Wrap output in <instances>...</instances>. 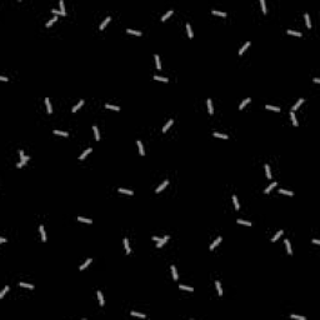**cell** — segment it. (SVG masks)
<instances>
[{
	"label": "cell",
	"mask_w": 320,
	"mask_h": 320,
	"mask_svg": "<svg viewBox=\"0 0 320 320\" xmlns=\"http://www.w3.org/2000/svg\"><path fill=\"white\" fill-rule=\"evenodd\" d=\"M214 136H215V138H221V139H228V135H226V134H220V133H214Z\"/></svg>",
	"instance_id": "obj_48"
},
{
	"label": "cell",
	"mask_w": 320,
	"mask_h": 320,
	"mask_svg": "<svg viewBox=\"0 0 320 320\" xmlns=\"http://www.w3.org/2000/svg\"><path fill=\"white\" fill-rule=\"evenodd\" d=\"M84 103H85L84 100H80V101H79V104H76L75 106H73V109H71V111H73V113H76V111H78V110H79V109H80L83 105H84Z\"/></svg>",
	"instance_id": "obj_13"
},
{
	"label": "cell",
	"mask_w": 320,
	"mask_h": 320,
	"mask_svg": "<svg viewBox=\"0 0 320 320\" xmlns=\"http://www.w3.org/2000/svg\"><path fill=\"white\" fill-rule=\"evenodd\" d=\"M313 243H314V244H320V240H318V239H313Z\"/></svg>",
	"instance_id": "obj_57"
},
{
	"label": "cell",
	"mask_w": 320,
	"mask_h": 320,
	"mask_svg": "<svg viewBox=\"0 0 320 320\" xmlns=\"http://www.w3.org/2000/svg\"><path fill=\"white\" fill-rule=\"evenodd\" d=\"M249 46H250V41H248V43H245V44H244V45H243V46H241V49H240V50H239V55H241L243 53H244V51L246 50V49H248V48H249Z\"/></svg>",
	"instance_id": "obj_25"
},
{
	"label": "cell",
	"mask_w": 320,
	"mask_h": 320,
	"mask_svg": "<svg viewBox=\"0 0 320 320\" xmlns=\"http://www.w3.org/2000/svg\"><path fill=\"white\" fill-rule=\"evenodd\" d=\"M23 166H24V164H23V163H19V164H16V168H19V169H20V168H23Z\"/></svg>",
	"instance_id": "obj_54"
},
{
	"label": "cell",
	"mask_w": 320,
	"mask_h": 320,
	"mask_svg": "<svg viewBox=\"0 0 320 320\" xmlns=\"http://www.w3.org/2000/svg\"><path fill=\"white\" fill-rule=\"evenodd\" d=\"M131 315L133 316H138V318H141V319H145L146 315L145 314H141V313H136V311H131Z\"/></svg>",
	"instance_id": "obj_37"
},
{
	"label": "cell",
	"mask_w": 320,
	"mask_h": 320,
	"mask_svg": "<svg viewBox=\"0 0 320 320\" xmlns=\"http://www.w3.org/2000/svg\"><path fill=\"white\" fill-rule=\"evenodd\" d=\"M59 5H60V11H61V15L65 16V15H66V11H65V5H64V1H63V0H60Z\"/></svg>",
	"instance_id": "obj_23"
},
{
	"label": "cell",
	"mask_w": 320,
	"mask_h": 320,
	"mask_svg": "<svg viewBox=\"0 0 320 320\" xmlns=\"http://www.w3.org/2000/svg\"><path fill=\"white\" fill-rule=\"evenodd\" d=\"M285 246H286V251H288L289 255H293V250H291V245H290V241L288 239H285Z\"/></svg>",
	"instance_id": "obj_11"
},
{
	"label": "cell",
	"mask_w": 320,
	"mask_h": 320,
	"mask_svg": "<svg viewBox=\"0 0 320 320\" xmlns=\"http://www.w3.org/2000/svg\"><path fill=\"white\" fill-rule=\"evenodd\" d=\"M91 151H93V149H91V148H88L86 150H85V151H84V153H83L81 155L79 156V160H84V159L88 156V154H90Z\"/></svg>",
	"instance_id": "obj_10"
},
{
	"label": "cell",
	"mask_w": 320,
	"mask_h": 320,
	"mask_svg": "<svg viewBox=\"0 0 320 320\" xmlns=\"http://www.w3.org/2000/svg\"><path fill=\"white\" fill-rule=\"evenodd\" d=\"M0 80H1V81H8V78H5V76H0Z\"/></svg>",
	"instance_id": "obj_56"
},
{
	"label": "cell",
	"mask_w": 320,
	"mask_h": 320,
	"mask_svg": "<svg viewBox=\"0 0 320 320\" xmlns=\"http://www.w3.org/2000/svg\"><path fill=\"white\" fill-rule=\"evenodd\" d=\"M233 201H234V206L236 210H239L240 209V205H239V201H238V198H236L235 195H233Z\"/></svg>",
	"instance_id": "obj_41"
},
{
	"label": "cell",
	"mask_w": 320,
	"mask_h": 320,
	"mask_svg": "<svg viewBox=\"0 0 320 320\" xmlns=\"http://www.w3.org/2000/svg\"><path fill=\"white\" fill-rule=\"evenodd\" d=\"M45 105H46V109H48V113H49V114H51V113H53V108H51V104H50V100H49V98L45 99Z\"/></svg>",
	"instance_id": "obj_19"
},
{
	"label": "cell",
	"mask_w": 320,
	"mask_h": 320,
	"mask_svg": "<svg viewBox=\"0 0 320 320\" xmlns=\"http://www.w3.org/2000/svg\"><path fill=\"white\" fill-rule=\"evenodd\" d=\"M154 79L158 80V81H163V83H168L169 81L168 78H163V76H158V75H154Z\"/></svg>",
	"instance_id": "obj_36"
},
{
	"label": "cell",
	"mask_w": 320,
	"mask_h": 320,
	"mask_svg": "<svg viewBox=\"0 0 320 320\" xmlns=\"http://www.w3.org/2000/svg\"><path fill=\"white\" fill-rule=\"evenodd\" d=\"M168 184H169V181H168V180H164V183H163V184H160V185L156 188V190H155V191H156V193L163 191V189H164V188H166V186H168Z\"/></svg>",
	"instance_id": "obj_9"
},
{
	"label": "cell",
	"mask_w": 320,
	"mask_h": 320,
	"mask_svg": "<svg viewBox=\"0 0 320 320\" xmlns=\"http://www.w3.org/2000/svg\"><path fill=\"white\" fill-rule=\"evenodd\" d=\"M221 240H223V238L221 236H219V238H216L215 239L211 244H210V246H209V250H214L215 249V246H216L218 244H220V243H221Z\"/></svg>",
	"instance_id": "obj_1"
},
{
	"label": "cell",
	"mask_w": 320,
	"mask_h": 320,
	"mask_svg": "<svg viewBox=\"0 0 320 320\" xmlns=\"http://www.w3.org/2000/svg\"><path fill=\"white\" fill-rule=\"evenodd\" d=\"M154 59H155L156 69H158V70H161V64H160V58H159V55H158V54H155V55H154Z\"/></svg>",
	"instance_id": "obj_17"
},
{
	"label": "cell",
	"mask_w": 320,
	"mask_h": 320,
	"mask_svg": "<svg viewBox=\"0 0 320 320\" xmlns=\"http://www.w3.org/2000/svg\"><path fill=\"white\" fill-rule=\"evenodd\" d=\"M214 15H219V16H223V18H225L226 16V13H224V11H218V10H213L211 11Z\"/></svg>",
	"instance_id": "obj_44"
},
{
	"label": "cell",
	"mask_w": 320,
	"mask_h": 320,
	"mask_svg": "<svg viewBox=\"0 0 320 320\" xmlns=\"http://www.w3.org/2000/svg\"><path fill=\"white\" fill-rule=\"evenodd\" d=\"M275 186H276V183H271V184H270V185L266 188L265 190H264V193H265V194H269V193L271 191V189H274Z\"/></svg>",
	"instance_id": "obj_28"
},
{
	"label": "cell",
	"mask_w": 320,
	"mask_h": 320,
	"mask_svg": "<svg viewBox=\"0 0 320 320\" xmlns=\"http://www.w3.org/2000/svg\"><path fill=\"white\" fill-rule=\"evenodd\" d=\"M173 13H174V10H169V11H168L166 14H164V15L161 16V21H165V20H166L168 18H170V16L173 15Z\"/></svg>",
	"instance_id": "obj_24"
},
{
	"label": "cell",
	"mask_w": 320,
	"mask_h": 320,
	"mask_svg": "<svg viewBox=\"0 0 320 320\" xmlns=\"http://www.w3.org/2000/svg\"><path fill=\"white\" fill-rule=\"evenodd\" d=\"M98 299H99V303H100V306H104L105 301H104V296H103V294H101V291H100V290H98Z\"/></svg>",
	"instance_id": "obj_18"
},
{
	"label": "cell",
	"mask_w": 320,
	"mask_h": 320,
	"mask_svg": "<svg viewBox=\"0 0 320 320\" xmlns=\"http://www.w3.org/2000/svg\"><path fill=\"white\" fill-rule=\"evenodd\" d=\"M173 124H174V120H173V119H170V120L168 121V123L163 126V130H161V131H163V133H166V131H168V129H169V128H170V126H171Z\"/></svg>",
	"instance_id": "obj_6"
},
{
	"label": "cell",
	"mask_w": 320,
	"mask_h": 320,
	"mask_svg": "<svg viewBox=\"0 0 320 320\" xmlns=\"http://www.w3.org/2000/svg\"><path fill=\"white\" fill-rule=\"evenodd\" d=\"M186 30H188V36H189V38H190V39H191V38H193V36H194V34H193V30H191V26H190V24H189V23H188V24H186Z\"/></svg>",
	"instance_id": "obj_30"
},
{
	"label": "cell",
	"mask_w": 320,
	"mask_h": 320,
	"mask_svg": "<svg viewBox=\"0 0 320 320\" xmlns=\"http://www.w3.org/2000/svg\"><path fill=\"white\" fill-rule=\"evenodd\" d=\"M168 240H169V236H164V238H163V239H161V240H160V241L158 243V244H156V248H161V246H163V245H164V244H165V243H166Z\"/></svg>",
	"instance_id": "obj_21"
},
{
	"label": "cell",
	"mask_w": 320,
	"mask_h": 320,
	"mask_svg": "<svg viewBox=\"0 0 320 320\" xmlns=\"http://www.w3.org/2000/svg\"><path fill=\"white\" fill-rule=\"evenodd\" d=\"M151 239H153L154 241H156V243H159L160 240H161V239H160V238H158V236H153V238H151Z\"/></svg>",
	"instance_id": "obj_53"
},
{
	"label": "cell",
	"mask_w": 320,
	"mask_h": 320,
	"mask_svg": "<svg viewBox=\"0 0 320 320\" xmlns=\"http://www.w3.org/2000/svg\"><path fill=\"white\" fill-rule=\"evenodd\" d=\"M51 11H53V14H55V15H56V16H58V15H61V11H60V10H56V9H53V10H51Z\"/></svg>",
	"instance_id": "obj_52"
},
{
	"label": "cell",
	"mask_w": 320,
	"mask_h": 320,
	"mask_svg": "<svg viewBox=\"0 0 320 320\" xmlns=\"http://www.w3.org/2000/svg\"><path fill=\"white\" fill-rule=\"evenodd\" d=\"M56 20H58V16H56V15H55V16H54V18H51L50 20H49V21H48V23H46V25H45V26H46V28H50V26H51V25H53V24L55 23V21H56Z\"/></svg>",
	"instance_id": "obj_27"
},
{
	"label": "cell",
	"mask_w": 320,
	"mask_h": 320,
	"mask_svg": "<svg viewBox=\"0 0 320 320\" xmlns=\"http://www.w3.org/2000/svg\"><path fill=\"white\" fill-rule=\"evenodd\" d=\"M19 154H20V159H21V163H23V164L25 165L28 160H30V156H26V155H24V151H23V150H20V151H19Z\"/></svg>",
	"instance_id": "obj_2"
},
{
	"label": "cell",
	"mask_w": 320,
	"mask_h": 320,
	"mask_svg": "<svg viewBox=\"0 0 320 320\" xmlns=\"http://www.w3.org/2000/svg\"><path fill=\"white\" fill-rule=\"evenodd\" d=\"M9 289H10L9 286H5V288L3 289V291H1V293H0V299H3V298H4V295L6 294V291H8Z\"/></svg>",
	"instance_id": "obj_50"
},
{
	"label": "cell",
	"mask_w": 320,
	"mask_h": 320,
	"mask_svg": "<svg viewBox=\"0 0 320 320\" xmlns=\"http://www.w3.org/2000/svg\"><path fill=\"white\" fill-rule=\"evenodd\" d=\"M179 289H181V290H185V291H194V289L191 288V286H186V285H179Z\"/></svg>",
	"instance_id": "obj_33"
},
{
	"label": "cell",
	"mask_w": 320,
	"mask_h": 320,
	"mask_svg": "<svg viewBox=\"0 0 320 320\" xmlns=\"http://www.w3.org/2000/svg\"><path fill=\"white\" fill-rule=\"evenodd\" d=\"M124 246H125V250H126V254H128V255H129V254L131 253V250H130V246H129V240H128V239H126V238L124 239Z\"/></svg>",
	"instance_id": "obj_22"
},
{
	"label": "cell",
	"mask_w": 320,
	"mask_h": 320,
	"mask_svg": "<svg viewBox=\"0 0 320 320\" xmlns=\"http://www.w3.org/2000/svg\"><path fill=\"white\" fill-rule=\"evenodd\" d=\"M215 286H216V290H218V294L221 296L223 295V289H221V285H220V283L219 281H216V283H215Z\"/></svg>",
	"instance_id": "obj_38"
},
{
	"label": "cell",
	"mask_w": 320,
	"mask_h": 320,
	"mask_svg": "<svg viewBox=\"0 0 320 320\" xmlns=\"http://www.w3.org/2000/svg\"><path fill=\"white\" fill-rule=\"evenodd\" d=\"M290 318L291 319H298V320H305L306 319L305 316H299V315H294V314H293V315H290Z\"/></svg>",
	"instance_id": "obj_51"
},
{
	"label": "cell",
	"mask_w": 320,
	"mask_h": 320,
	"mask_svg": "<svg viewBox=\"0 0 320 320\" xmlns=\"http://www.w3.org/2000/svg\"><path fill=\"white\" fill-rule=\"evenodd\" d=\"M238 224H241V225H246V226H251V223L250 221H245V220H241V219H238L236 220Z\"/></svg>",
	"instance_id": "obj_39"
},
{
	"label": "cell",
	"mask_w": 320,
	"mask_h": 320,
	"mask_svg": "<svg viewBox=\"0 0 320 320\" xmlns=\"http://www.w3.org/2000/svg\"><path fill=\"white\" fill-rule=\"evenodd\" d=\"M170 269H171V273H173V278H174V280H178V271H176V268H175L174 265H171V266H170Z\"/></svg>",
	"instance_id": "obj_32"
},
{
	"label": "cell",
	"mask_w": 320,
	"mask_h": 320,
	"mask_svg": "<svg viewBox=\"0 0 320 320\" xmlns=\"http://www.w3.org/2000/svg\"><path fill=\"white\" fill-rule=\"evenodd\" d=\"M5 241H6V239H5V238H0V243H5Z\"/></svg>",
	"instance_id": "obj_58"
},
{
	"label": "cell",
	"mask_w": 320,
	"mask_h": 320,
	"mask_svg": "<svg viewBox=\"0 0 320 320\" xmlns=\"http://www.w3.org/2000/svg\"><path fill=\"white\" fill-rule=\"evenodd\" d=\"M136 144H138V146H139V153H140V155H141V156H144V155H145V151H144V146H143L141 141H140V140H136Z\"/></svg>",
	"instance_id": "obj_14"
},
{
	"label": "cell",
	"mask_w": 320,
	"mask_h": 320,
	"mask_svg": "<svg viewBox=\"0 0 320 320\" xmlns=\"http://www.w3.org/2000/svg\"><path fill=\"white\" fill-rule=\"evenodd\" d=\"M119 193H121V194H128V195H134V191L133 190H128V189H124V188H119L118 189Z\"/></svg>",
	"instance_id": "obj_8"
},
{
	"label": "cell",
	"mask_w": 320,
	"mask_h": 320,
	"mask_svg": "<svg viewBox=\"0 0 320 320\" xmlns=\"http://www.w3.org/2000/svg\"><path fill=\"white\" fill-rule=\"evenodd\" d=\"M250 101H251V99H250V98H246V99H244V100L241 101V104L239 105V110H243V109H244V108L248 105V104L250 103Z\"/></svg>",
	"instance_id": "obj_4"
},
{
	"label": "cell",
	"mask_w": 320,
	"mask_h": 320,
	"mask_svg": "<svg viewBox=\"0 0 320 320\" xmlns=\"http://www.w3.org/2000/svg\"><path fill=\"white\" fill-rule=\"evenodd\" d=\"M19 286H21V288H29V289H34V285H33V284H26V283H19Z\"/></svg>",
	"instance_id": "obj_43"
},
{
	"label": "cell",
	"mask_w": 320,
	"mask_h": 320,
	"mask_svg": "<svg viewBox=\"0 0 320 320\" xmlns=\"http://www.w3.org/2000/svg\"><path fill=\"white\" fill-rule=\"evenodd\" d=\"M54 134L55 135H61V136H68L69 135L66 131H60V130H54Z\"/></svg>",
	"instance_id": "obj_45"
},
{
	"label": "cell",
	"mask_w": 320,
	"mask_h": 320,
	"mask_svg": "<svg viewBox=\"0 0 320 320\" xmlns=\"http://www.w3.org/2000/svg\"><path fill=\"white\" fill-rule=\"evenodd\" d=\"M78 220L81 223H88V224H91L93 220L91 219H86V218H83V216H78Z\"/></svg>",
	"instance_id": "obj_34"
},
{
	"label": "cell",
	"mask_w": 320,
	"mask_h": 320,
	"mask_svg": "<svg viewBox=\"0 0 320 320\" xmlns=\"http://www.w3.org/2000/svg\"><path fill=\"white\" fill-rule=\"evenodd\" d=\"M128 34H133V35H136V36H141V31H136V30H133V29H128L126 30Z\"/></svg>",
	"instance_id": "obj_26"
},
{
	"label": "cell",
	"mask_w": 320,
	"mask_h": 320,
	"mask_svg": "<svg viewBox=\"0 0 320 320\" xmlns=\"http://www.w3.org/2000/svg\"><path fill=\"white\" fill-rule=\"evenodd\" d=\"M303 103H304V99H303V98H300L299 100L296 101V104H295V105H294L293 108H291V110H293V111H294V110H298V109L300 108V105H301Z\"/></svg>",
	"instance_id": "obj_15"
},
{
	"label": "cell",
	"mask_w": 320,
	"mask_h": 320,
	"mask_svg": "<svg viewBox=\"0 0 320 320\" xmlns=\"http://www.w3.org/2000/svg\"><path fill=\"white\" fill-rule=\"evenodd\" d=\"M283 233H284L283 230H279L278 233H276V234H275V235L273 236V238H271V240H270V241H271V243H275V241H276V240H278V239L280 238L281 235H283Z\"/></svg>",
	"instance_id": "obj_16"
},
{
	"label": "cell",
	"mask_w": 320,
	"mask_h": 320,
	"mask_svg": "<svg viewBox=\"0 0 320 320\" xmlns=\"http://www.w3.org/2000/svg\"><path fill=\"white\" fill-rule=\"evenodd\" d=\"M286 33H288L289 35H294V36H301L303 34L299 31H294V30H286Z\"/></svg>",
	"instance_id": "obj_40"
},
{
	"label": "cell",
	"mask_w": 320,
	"mask_h": 320,
	"mask_svg": "<svg viewBox=\"0 0 320 320\" xmlns=\"http://www.w3.org/2000/svg\"><path fill=\"white\" fill-rule=\"evenodd\" d=\"M91 261H93V259L90 258V259H86V261L84 263V264H81V265L79 266V270L81 271V270H84V269H86L88 266H89V264H91Z\"/></svg>",
	"instance_id": "obj_5"
},
{
	"label": "cell",
	"mask_w": 320,
	"mask_h": 320,
	"mask_svg": "<svg viewBox=\"0 0 320 320\" xmlns=\"http://www.w3.org/2000/svg\"><path fill=\"white\" fill-rule=\"evenodd\" d=\"M39 231H40V234H41V241L45 243L46 241V234H45V230H44V225H40V226H39Z\"/></svg>",
	"instance_id": "obj_3"
},
{
	"label": "cell",
	"mask_w": 320,
	"mask_h": 320,
	"mask_svg": "<svg viewBox=\"0 0 320 320\" xmlns=\"http://www.w3.org/2000/svg\"><path fill=\"white\" fill-rule=\"evenodd\" d=\"M206 103H208V111H209V114H210V115H213L214 114V110H213V101H211V99H208Z\"/></svg>",
	"instance_id": "obj_12"
},
{
	"label": "cell",
	"mask_w": 320,
	"mask_h": 320,
	"mask_svg": "<svg viewBox=\"0 0 320 320\" xmlns=\"http://www.w3.org/2000/svg\"><path fill=\"white\" fill-rule=\"evenodd\" d=\"M105 108H106V109H110V110H115V111H119V110H120L119 106H116V105H111V104H106Z\"/></svg>",
	"instance_id": "obj_31"
},
{
	"label": "cell",
	"mask_w": 320,
	"mask_h": 320,
	"mask_svg": "<svg viewBox=\"0 0 320 320\" xmlns=\"http://www.w3.org/2000/svg\"><path fill=\"white\" fill-rule=\"evenodd\" d=\"M304 18H305L306 26L309 28V29H310V28H311V21H310V16H309V14H308V13H305V14H304Z\"/></svg>",
	"instance_id": "obj_20"
},
{
	"label": "cell",
	"mask_w": 320,
	"mask_h": 320,
	"mask_svg": "<svg viewBox=\"0 0 320 320\" xmlns=\"http://www.w3.org/2000/svg\"><path fill=\"white\" fill-rule=\"evenodd\" d=\"M290 119L293 120V124H294V126H298V120H296V116H295L294 111H291V113H290Z\"/></svg>",
	"instance_id": "obj_42"
},
{
	"label": "cell",
	"mask_w": 320,
	"mask_h": 320,
	"mask_svg": "<svg viewBox=\"0 0 320 320\" xmlns=\"http://www.w3.org/2000/svg\"><path fill=\"white\" fill-rule=\"evenodd\" d=\"M279 193H280V194L289 195V196H293V195H294V193H293V191H289V190H285V189H279Z\"/></svg>",
	"instance_id": "obj_29"
},
{
	"label": "cell",
	"mask_w": 320,
	"mask_h": 320,
	"mask_svg": "<svg viewBox=\"0 0 320 320\" xmlns=\"http://www.w3.org/2000/svg\"><path fill=\"white\" fill-rule=\"evenodd\" d=\"M265 171H266V178L271 179V173H270V166L268 164H265Z\"/></svg>",
	"instance_id": "obj_46"
},
{
	"label": "cell",
	"mask_w": 320,
	"mask_h": 320,
	"mask_svg": "<svg viewBox=\"0 0 320 320\" xmlns=\"http://www.w3.org/2000/svg\"><path fill=\"white\" fill-rule=\"evenodd\" d=\"M93 130H94V134H95V139L99 141V140H100V134H99V130H98V128H96L95 125L93 126Z\"/></svg>",
	"instance_id": "obj_35"
},
{
	"label": "cell",
	"mask_w": 320,
	"mask_h": 320,
	"mask_svg": "<svg viewBox=\"0 0 320 320\" xmlns=\"http://www.w3.org/2000/svg\"><path fill=\"white\" fill-rule=\"evenodd\" d=\"M110 20H111V18H110V16H106L105 20H104L103 23L100 24V28H99V29H100V30H104V29H105V26L108 25V23H110Z\"/></svg>",
	"instance_id": "obj_7"
},
{
	"label": "cell",
	"mask_w": 320,
	"mask_h": 320,
	"mask_svg": "<svg viewBox=\"0 0 320 320\" xmlns=\"http://www.w3.org/2000/svg\"><path fill=\"white\" fill-rule=\"evenodd\" d=\"M260 5H261V10L264 14H266V5H265V1L264 0H260Z\"/></svg>",
	"instance_id": "obj_49"
},
{
	"label": "cell",
	"mask_w": 320,
	"mask_h": 320,
	"mask_svg": "<svg viewBox=\"0 0 320 320\" xmlns=\"http://www.w3.org/2000/svg\"><path fill=\"white\" fill-rule=\"evenodd\" d=\"M268 110H273V111H276V113H279L280 111V108H278V106H271V105H266L265 106Z\"/></svg>",
	"instance_id": "obj_47"
},
{
	"label": "cell",
	"mask_w": 320,
	"mask_h": 320,
	"mask_svg": "<svg viewBox=\"0 0 320 320\" xmlns=\"http://www.w3.org/2000/svg\"><path fill=\"white\" fill-rule=\"evenodd\" d=\"M313 80H314V83H316V84H319V83H320V79L319 78H314Z\"/></svg>",
	"instance_id": "obj_55"
}]
</instances>
